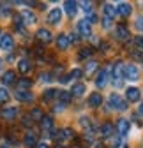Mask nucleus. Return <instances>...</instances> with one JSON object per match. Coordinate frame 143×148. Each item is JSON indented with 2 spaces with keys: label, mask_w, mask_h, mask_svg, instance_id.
<instances>
[{
  "label": "nucleus",
  "mask_w": 143,
  "mask_h": 148,
  "mask_svg": "<svg viewBox=\"0 0 143 148\" xmlns=\"http://www.w3.org/2000/svg\"><path fill=\"white\" fill-rule=\"evenodd\" d=\"M92 48H83V49H80V53H78V58H88V57H92Z\"/></svg>",
  "instance_id": "28"
},
{
  "label": "nucleus",
  "mask_w": 143,
  "mask_h": 148,
  "mask_svg": "<svg viewBox=\"0 0 143 148\" xmlns=\"http://www.w3.org/2000/svg\"><path fill=\"white\" fill-rule=\"evenodd\" d=\"M16 99H18V101H21V102H30V101H34V95L30 94L28 90H18Z\"/></svg>",
  "instance_id": "11"
},
{
  "label": "nucleus",
  "mask_w": 143,
  "mask_h": 148,
  "mask_svg": "<svg viewBox=\"0 0 143 148\" xmlns=\"http://www.w3.org/2000/svg\"><path fill=\"white\" fill-rule=\"evenodd\" d=\"M136 28L143 32V16H138L136 18Z\"/></svg>",
  "instance_id": "39"
},
{
  "label": "nucleus",
  "mask_w": 143,
  "mask_h": 148,
  "mask_svg": "<svg viewBox=\"0 0 143 148\" xmlns=\"http://www.w3.org/2000/svg\"><path fill=\"white\" fill-rule=\"evenodd\" d=\"M80 76H81V71H80V69H74V71H71L69 79H74V78H80Z\"/></svg>",
  "instance_id": "35"
},
{
  "label": "nucleus",
  "mask_w": 143,
  "mask_h": 148,
  "mask_svg": "<svg viewBox=\"0 0 143 148\" xmlns=\"http://www.w3.org/2000/svg\"><path fill=\"white\" fill-rule=\"evenodd\" d=\"M0 148H9V145L6 143V145H2V146H0Z\"/></svg>",
  "instance_id": "46"
},
{
  "label": "nucleus",
  "mask_w": 143,
  "mask_h": 148,
  "mask_svg": "<svg viewBox=\"0 0 143 148\" xmlns=\"http://www.w3.org/2000/svg\"><path fill=\"white\" fill-rule=\"evenodd\" d=\"M124 78L129 79V81H138L140 79V71L134 64H129L124 67Z\"/></svg>",
  "instance_id": "2"
},
{
  "label": "nucleus",
  "mask_w": 143,
  "mask_h": 148,
  "mask_svg": "<svg viewBox=\"0 0 143 148\" xmlns=\"http://www.w3.org/2000/svg\"><path fill=\"white\" fill-rule=\"evenodd\" d=\"M21 21L27 23V25L35 23V16H34V12H30L28 9H23V11H21Z\"/></svg>",
  "instance_id": "13"
},
{
  "label": "nucleus",
  "mask_w": 143,
  "mask_h": 148,
  "mask_svg": "<svg viewBox=\"0 0 143 148\" xmlns=\"http://www.w3.org/2000/svg\"><path fill=\"white\" fill-rule=\"evenodd\" d=\"M9 99V95H7V90L6 88H0V104H2V102H6Z\"/></svg>",
  "instance_id": "32"
},
{
  "label": "nucleus",
  "mask_w": 143,
  "mask_h": 148,
  "mask_svg": "<svg viewBox=\"0 0 143 148\" xmlns=\"http://www.w3.org/2000/svg\"><path fill=\"white\" fill-rule=\"evenodd\" d=\"M118 146H120V138L111 136V148H118Z\"/></svg>",
  "instance_id": "40"
},
{
  "label": "nucleus",
  "mask_w": 143,
  "mask_h": 148,
  "mask_svg": "<svg viewBox=\"0 0 143 148\" xmlns=\"http://www.w3.org/2000/svg\"><path fill=\"white\" fill-rule=\"evenodd\" d=\"M102 27L104 28H110L111 27V20H110V18H102Z\"/></svg>",
  "instance_id": "41"
},
{
  "label": "nucleus",
  "mask_w": 143,
  "mask_h": 148,
  "mask_svg": "<svg viewBox=\"0 0 143 148\" xmlns=\"http://www.w3.org/2000/svg\"><path fill=\"white\" fill-rule=\"evenodd\" d=\"M111 74H113V79H117V83H118V79L124 78V64L122 62H115V65L111 69Z\"/></svg>",
  "instance_id": "6"
},
{
  "label": "nucleus",
  "mask_w": 143,
  "mask_h": 148,
  "mask_svg": "<svg viewBox=\"0 0 143 148\" xmlns=\"http://www.w3.org/2000/svg\"><path fill=\"white\" fill-rule=\"evenodd\" d=\"M106 83H108V71H99L97 78H96V85L99 88H102V86H106Z\"/></svg>",
  "instance_id": "10"
},
{
  "label": "nucleus",
  "mask_w": 143,
  "mask_h": 148,
  "mask_svg": "<svg viewBox=\"0 0 143 148\" xmlns=\"http://www.w3.org/2000/svg\"><path fill=\"white\" fill-rule=\"evenodd\" d=\"M60 20H62V9L53 7V9L48 12V23H51V25H58Z\"/></svg>",
  "instance_id": "3"
},
{
  "label": "nucleus",
  "mask_w": 143,
  "mask_h": 148,
  "mask_svg": "<svg viewBox=\"0 0 143 148\" xmlns=\"http://www.w3.org/2000/svg\"><path fill=\"white\" fill-rule=\"evenodd\" d=\"M62 134H64V138H67V139H71V138H73V129H64V131H62Z\"/></svg>",
  "instance_id": "36"
},
{
  "label": "nucleus",
  "mask_w": 143,
  "mask_h": 148,
  "mask_svg": "<svg viewBox=\"0 0 143 148\" xmlns=\"http://www.w3.org/2000/svg\"><path fill=\"white\" fill-rule=\"evenodd\" d=\"M41 79L43 81H51V74H41Z\"/></svg>",
  "instance_id": "42"
},
{
  "label": "nucleus",
  "mask_w": 143,
  "mask_h": 148,
  "mask_svg": "<svg viewBox=\"0 0 143 148\" xmlns=\"http://www.w3.org/2000/svg\"><path fill=\"white\" fill-rule=\"evenodd\" d=\"M0 67H2V60H0Z\"/></svg>",
  "instance_id": "47"
},
{
  "label": "nucleus",
  "mask_w": 143,
  "mask_h": 148,
  "mask_svg": "<svg viewBox=\"0 0 143 148\" xmlns=\"http://www.w3.org/2000/svg\"><path fill=\"white\" fill-rule=\"evenodd\" d=\"M115 35H117V39H120V41H127L129 37H131V34H129L127 27H124V25H118V27H117Z\"/></svg>",
  "instance_id": "8"
},
{
  "label": "nucleus",
  "mask_w": 143,
  "mask_h": 148,
  "mask_svg": "<svg viewBox=\"0 0 143 148\" xmlns=\"http://www.w3.org/2000/svg\"><path fill=\"white\" fill-rule=\"evenodd\" d=\"M117 132H118V136H126V134L129 132V120L120 118V120L117 122Z\"/></svg>",
  "instance_id": "4"
},
{
  "label": "nucleus",
  "mask_w": 143,
  "mask_h": 148,
  "mask_svg": "<svg viewBox=\"0 0 143 148\" xmlns=\"http://www.w3.org/2000/svg\"><path fill=\"white\" fill-rule=\"evenodd\" d=\"M21 122H23L25 127H30V125H32V116H30V115H23V116H21Z\"/></svg>",
  "instance_id": "34"
},
{
  "label": "nucleus",
  "mask_w": 143,
  "mask_h": 148,
  "mask_svg": "<svg viewBox=\"0 0 143 148\" xmlns=\"http://www.w3.org/2000/svg\"><path fill=\"white\" fill-rule=\"evenodd\" d=\"M124 148H127V146H124Z\"/></svg>",
  "instance_id": "50"
},
{
  "label": "nucleus",
  "mask_w": 143,
  "mask_h": 148,
  "mask_svg": "<svg viewBox=\"0 0 143 148\" xmlns=\"http://www.w3.org/2000/svg\"><path fill=\"white\" fill-rule=\"evenodd\" d=\"M30 116H32V118H34V120H39V122H41V120H43V116H44V115H43V113H41V109H32V113H30Z\"/></svg>",
  "instance_id": "31"
},
{
  "label": "nucleus",
  "mask_w": 143,
  "mask_h": 148,
  "mask_svg": "<svg viewBox=\"0 0 143 148\" xmlns=\"http://www.w3.org/2000/svg\"><path fill=\"white\" fill-rule=\"evenodd\" d=\"M108 106H110L111 109H118V111H126V109H127V102L124 101L118 94H111V95H110Z\"/></svg>",
  "instance_id": "1"
},
{
  "label": "nucleus",
  "mask_w": 143,
  "mask_h": 148,
  "mask_svg": "<svg viewBox=\"0 0 143 148\" xmlns=\"http://www.w3.org/2000/svg\"><path fill=\"white\" fill-rule=\"evenodd\" d=\"M30 86H32V81L27 79V78H21L20 81H18V88H20V90H27V88H30Z\"/></svg>",
  "instance_id": "29"
},
{
  "label": "nucleus",
  "mask_w": 143,
  "mask_h": 148,
  "mask_svg": "<svg viewBox=\"0 0 143 148\" xmlns=\"http://www.w3.org/2000/svg\"><path fill=\"white\" fill-rule=\"evenodd\" d=\"M96 148H104V146H102L101 143H96Z\"/></svg>",
  "instance_id": "44"
},
{
  "label": "nucleus",
  "mask_w": 143,
  "mask_h": 148,
  "mask_svg": "<svg viewBox=\"0 0 143 148\" xmlns=\"http://www.w3.org/2000/svg\"><path fill=\"white\" fill-rule=\"evenodd\" d=\"M57 148H64V146H57Z\"/></svg>",
  "instance_id": "49"
},
{
  "label": "nucleus",
  "mask_w": 143,
  "mask_h": 148,
  "mask_svg": "<svg viewBox=\"0 0 143 148\" xmlns=\"http://www.w3.org/2000/svg\"><path fill=\"white\" fill-rule=\"evenodd\" d=\"M69 44H71V42H69V37H67V35H58V37H57V46H58V49L64 51V49L69 48Z\"/></svg>",
  "instance_id": "19"
},
{
  "label": "nucleus",
  "mask_w": 143,
  "mask_h": 148,
  "mask_svg": "<svg viewBox=\"0 0 143 148\" xmlns=\"http://www.w3.org/2000/svg\"><path fill=\"white\" fill-rule=\"evenodd\" d=\"M12 46H14V42H12V37L11 35H2L0 37V48H2L4 51H9V49H12Z\"/></svg>",
  "instance_id": "9"
},
{
  "label": "nucleus",
  "mask_w": 143,
  "mask_h": 148,
  "mask_svg": "<svg viewBox=\"0 0 143 148\" xmlns=\"http://www.w3.org/2000/svg\"><path fill=\"white\" fill-rule=\"evenodd\" d=\"M140 115H143V104L140 106Z\"/></svg>",
  "instance_id": "45"
},
{
  "label": "nucleus",
  "mask_w": 143,
  "mask_h": 148,
  "mask_svg": "<svg viewBox=\"0 0 143 148\" xmlns=\"http://www.w3.org/2000/svg\"><path fill=\"white\" fill-rule=\"evenodd\" d=\"M14 79H16V72L14 71L4 72V76H2V83L4 85H11V83H14Z\"/></svg>",
  "instance_id": "20"
},
{
  "label": "nucleus",
  "mask_w": 143,
  "mask_h": 148,
  "mask_svg": "<svg viewBox=\"0 0 143 148\" xmlns=\"http://www.w3.org/2000/svg\"><path fill=\"white\" fill-rule=\"evenodd\" d=\"M97 62H88L87 65H85V74H92L94 71H97Z\"/></svg>",
  "instance_id": "30"
},
{
  "label": "nucleus",
  "mask_w": 143,
  "mask_h": 148,
  "mask_svg": "<svg viewBox=\"0 0 143 148\" xmlns=\"http://www.w3.org/2000/svg\"><path fill=\"white\" fill-rule=\"evenodd\" d=\"M131 57H133V60L143 62V53H141V51H133V53H131Z\"/></svg>",
  "instance_id": "33"
},
{
  "label": "nucleus",
  "mask_w": 143,
  "mask_h": 148,
  "mask_svg": "<svg viewBox=\"0 0 143 148\" xmlns=\"http://www.w3.org/2000/svg\"><path fill=\"white\" fill-rule=\"evenodd\" d=\"M58 99H60V102L65 106V104H69L71 102V92H58Z\"/></svg>",
  "instance_id": "26"
},
{
  "label": "nucleus",
  "mask_w": 143,
  "mask_h": 148,
  "mask_svg": "<svg viewBox=\"0 0 143 148\" xmlns=\"http://www.w3.org/2000/svg\"><path fill=\"white\" fill-rule=\"evenodd\" d=\"M102 12L106 14V18H110V20H111V18L117 14V9H115L111 4H104V5H102Z\"/></svg>",
  "instance_id": "22"
},
{
  "label": "nucleus",
  "mask_w": 143,
  "mask_h": 148,
  "mask_svg": "<svg viewBox=\"0 0 143 148\" xmlns=\"http://www.w3.org/2000/svg\"><path fill=\"white\" fill-rule=\"evenodd\" d=\"M64 9H65V12L69 16H74L76 11H78V4L73 2V0H67V2H64Z\"/></svg>",
  "instance_id": "15"
},
{
  "label": "nucleus",
  "mask_w": 143,
  "mask_h": 148,
  "mask_svg": "<svg viewBox=\"0 0 143 148\" xmlns=\"http://www.w3.org/2000/svg\"><path fill=\"white\" fill-rule=\"evenodd\" d=\"M41 127L44 129V131H50V129L53 127V120H51L50 116H43V120H41Z\"/></svg>",
  "instance_id": "27"
},
{
  "label": "nucleus",
  "mask_w": 143,
  "mask_h": 148,
  "mask_svg": "<svg viewBox=\"0 0 143 148\" xmlns=\"http://www.w3.org/2000/svg\"><path fill=\"white\" fill-rule=\"evenodd\" d=\"M35 145H37V136H35L34 132H27L25 134V146L27 148H34Z\"/></svg>",
  "instance_id": "18"
},
{
  "label": "nucleus",
  "mask_w": 143,
  "mask_h": 148,
  "mask_svg": "<svg viewBox=\"0 0 143 148\" xmlns=\"http://www.w3.org/2000/svg\"><path fill=\"white\" fill-rule=\"evenodd\" d=\"M80 125H81V127H85V129H88V127H90V120H88L87 116H83V118L80 120Z\"/></svg>",
  "instance_id": "37"
},
{
  "label": "nucleus",
  "mask_w": 143,
  "mask_h": 148,
  "mask_svg": "<svg viewBox=\"0 0 143 148\" xmlns=\"http://www.w3.org/2000/svg\"><path fill=\"white\" fill-rule=\"evenodd\" d=\"M18 69H20V72H23V74H27L30 69H32V65H30V62L27 60V58H21L20 62H18Z\"/></svg>",
  "instance_id": "21"
},
{
  "label": "nucleus",
  "mask_w": 143,
  "mask_h": 148,
  "mask_svg": "<svg viewBox=\"0 0 143 148\" xmlns=\"http://www.w3.org/2000/svg\"><path fill=\"white\" fill-rule=\"evenodd\" d=\"M55 97H58V92H57L55 88H50V90H46V92H44V95H43V99H44L46 102L53 101Z\"/></svg>",
  "instance_id": "24"
},
{
  "label": "nucleus",
  "mask_w": 143,
  "mask_h": 148,
  "mask_svg": "<svg viewBox=\"0 0 143 148\" xmlns=\"http://www.w3.org/2000/svg\"><path fill=\"white\" fill-rule=\"evenodd\" d=\"M37 148H50V146H48V145H46V143H41V145H39V146H37Z\"/></svg>",
  "instance_id": "43"
},
{
  "label": "nucleus",
  "mask_w": 143,
  "mask_h": 148,
  "mask_svg": "<svg viewBox=\"0 0 143 148\" xmlns=\"http://www.w3.org/2000/svg\"><path fill=\"white\" fill-rule=\"evenodd\" d=\"M0 37H2V30H0Z\"/></svg>",
  "instance_id": "48"
},
{
  "label": "nucleus",
  "mask_w": 143,
  "mask_h": 148,
  "mask_svg": "<svg viewBox=\"0 0 143 148\" xmlns=\"http://www.w3.org/2000/svg\"><path fill=\"white\" fill-rule=\"evenodd\" d=\"M102 104V95L101 94H90L88 97V106L90 108H99Z\"/></svg>",
  "instance_id": "12"
},
{
  "label": "nucleus",
  "mask_w": 143,
  "mask_h": 148,
  "mask_svg": "<svg viewBox=\"0 0 143 148\" xmlns=\"http://www.w3.org/2000/svg\"><path fill=\"white\" fill-rule=\"evenodd\" d=\"M16 113H18L16 108H7V109H4V111H2V116H4V118H7V120H12V118L16 116Z\"/></svg>",
  "instance_id": "25"
},
{
  "label": "nucleus",
  "mask_w": 143,
  "mask_h": 148,
  "mask_svg": "<svg viewBox=\"0 0 143 148\" xmlns=\"http://www.w3.org/2000/svg\"><path fill=\"white\" fill-rule=\"evenodd\" d=\"M78 32L81 35H90V23H88V20L78 21Z\"/></svg>",
  "instance_id": "14"
},
{
  "label": "nucleus",
  "mask_w": 143,
  "mask_h": 148,
  "mask_svg": "<svg viewBox=\"0 0 143 148\" xmlns=\"http://www.w3.org/2000/svg\"><path fill=\"white\" fill-rule=\"evenodd\" d=\"M134 44H136V48H140V49H143V35H140V37H136V39H134Z\"/></svg>",
  "instance_id": "38"
},
{
  "label": "nucleus",
  "mask_w": 143,
  "mask_h": 148,
  "mask_svg": "<svg viewBox=\"0 0 143 148\" xmlns=\"http://www.w3.org/2000/svg\"><path fill=\"white\" fill-rule=\"evenodd\" d=\"M131 11H133V9H131V5H129L127 2H120V4L117 5V12H118L120 16H129Z\"/></svg>",
  "instance_id": "17"
},
{
  "label": "nucleus",
  "mask_w": 143,
  "mask_h": 148,
  "mask_svg": "<svg viewBox=\"0 0 143 148\" xmlns=\"http://www.w3.org/2000/svg\"><path fill=\"white\" fill-rule=\"evenodd\" d=\"M85 90H87V88H85V85H83V83H74L73 90H71V94L80 97V95H83V94H85Z\"/></svg>",
  "instance_id": "23"
},
{
  "label": "nucleus",
  "mask_w": 143,
  "mask_h": 148,
  "mask_svg": "<svg viewBox=\"0 0 143 148\" xmlns=\"http://www.w3.org/2000/svg\"><path fill=\"white\" fill-rule=\"evenodd\" d=\"M101 136L102 138H111L113 136V125L110 122H104L102 127H101Z\"/></svg>",
  "instance_id": "16"
},
{
  "label": "nucleus",
  "mask_w": 143,
  "mask_h": 148,
  "mask_svg": "<svg viewBox=\"0 0 143 148\" xmlns=\"http://www.w3.org/2000/svg\"><path fill=\"white\" fill-rule=\"evenodd\" d=\"M35 37H37V41L44 42V44H50L51 42V34L46 30V28H39L37 34H35Z\"/></svg>",
  "instance_id": "7"
},
{
  "label": "nucleus",
  "mask_w": 143,
  "mask_h": 148,
  "mask_svg": "<svg viewBox=\"0 0 143 148\" xmlns=\"http://www.w3.org/2000/svg\"><path fill=\"white\" fill-rule=\"evenodd\" d=\"M126 97H127V101H129V102H138V101H140V97H141V94H140V90H138V88L131 86V88H127V90H126Z\"/></svg>",
  "instance_id": "5"
}]
</instances>
